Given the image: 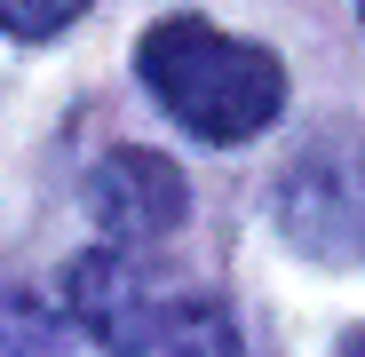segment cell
<instances>
[{"label": "cell", "mask_w": 365, "mask_h": 357, "mask_svg": "<svg viewBox=\"0 0 365 357\" xmlns=\"http://www.w3.org/2000/svg\"><path fill=\"white\" fill-rule=\"evenodd\" d=\"M135 64H143V88L167 103V119L191 128L199 143H247L286 103L278 56L255 48V40H230V32L199 24V16L151 24L143 48H135Z\"/></svg>", "instance_id": "cell-1"}, {"label": "cell", "mask_w": 365, "mask_h": 357, "mask_svg": "<svg viewBox=\"0 0 365 357\" xmlns=\"http://www.w3.org/2000/svg\"><path fill=\"white\" fill-rule=\"evenodd\" d=\"M72 318L111 357H238V326L199 286H175L135 247H103L72 262Z\"/></svg>", "instance_id": "cell-2"}, {"label": "cell", "mask_w": 365, "mask_h": 357, "mask_svg": "<svg viewBox=\"0 0 365 357\" xmlns=\"http://www.w3.org/2000/svg\"><path fill=\"white\" fill-rule=\"evenodd\" d=\"M88 207L111 230V247H151L191 214V183L167 151H111L88 183Z\"/></svg>", "instance_id": "cell-3"}, {"label": "cell", "mask_w": 365, "mask_h": 357, "mask_svg": "<svg viewBox=\"0 0 365 357\" xmlns=\"http://www.w3.org/2000/svg\"><path fill=\"white\" fill-rule=\"evenodd\" d=\"M80 9L88 0H0V32L9 40H48V32H64Z\"/></svg>", "instance_id": "cell-4"}, {"label": "cell", "mask_w": 365, "mask_h": 357, "mask_svg": "<svg viewBox=\"0 0 365 357\" xmlns=\"http://www.w3.org/2000/svg\"><path fill=\"white\" fill-rule=\"evenodd\" d=\"M349 357H365V341H349Z\"/></svg>", "instance_id": "cell-5"}, {"label": "cell", "mask_w": 365, "mask_h": 357, "mask_svg": "<svg viewBox=\"0 0 365 357\" xmlns=\"http://www.w3.org/2000/svg\"><path fill=\"white\" fill-rule=\"evenodd\" d=\"M357 16H365V0H357Z\"/></svg>", "instance_id": "cell-6"}]
</instances>
